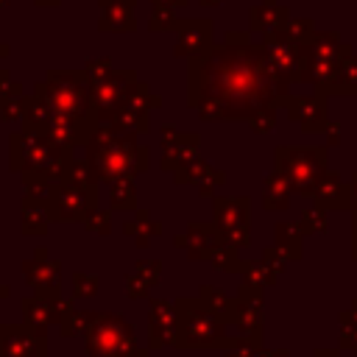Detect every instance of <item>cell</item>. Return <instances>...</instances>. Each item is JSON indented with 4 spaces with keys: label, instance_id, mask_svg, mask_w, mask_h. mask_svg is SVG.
<instances>
[{
    "label": "cell",
    "instance_id": "obj_1",
    "mask_svg": "<svg viewBox=\"0 0 357 357\" xmlns=\"http://www.w3.org/2000/svg\"><path fill=\"white\" fill-rule=\"evenodd\" d=\"M0 6H3V0H0Z\"/></svg>",
    "mask_w": 357,
    "mask_h": 357
}]
</instances>
